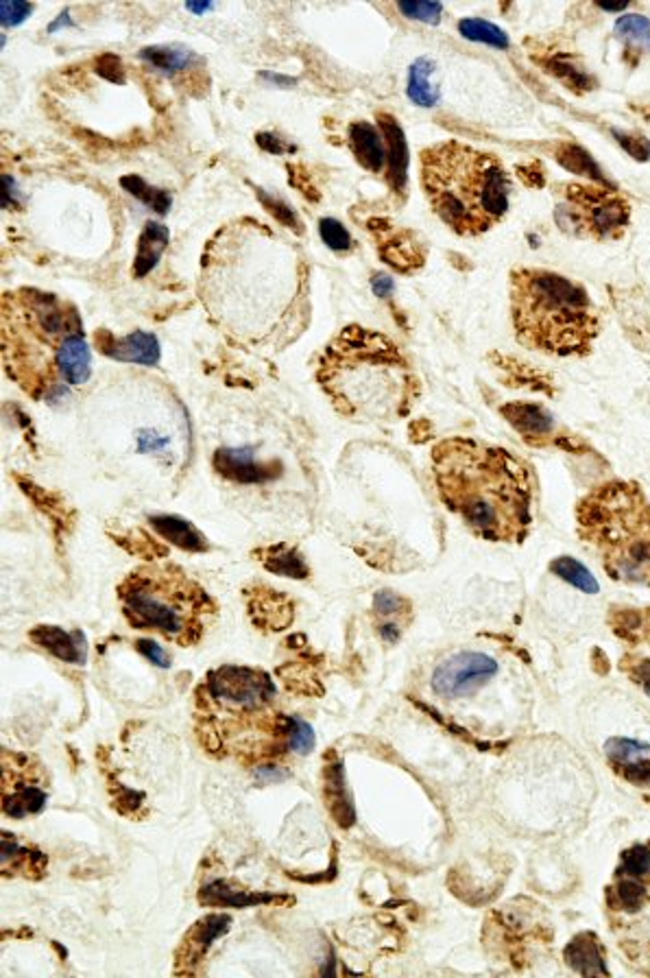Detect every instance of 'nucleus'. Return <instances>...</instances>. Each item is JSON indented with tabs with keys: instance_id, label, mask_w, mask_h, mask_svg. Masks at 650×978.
Masks as SVG:
<instances>
[{
	"instance_id": "1",
	"label": "nucleus",
	"mask_w": 650,
	"mask_h": 978,
	"mask_svg": "<svg viewBox=\"0 0 650 978\" xmlns=\"http://www.w3.org/2000/svg\"><path fill=\"white\" fill-rule=\"evenodd\" d=\"M199 293L230 339L251 347L286 345L304 313L306 264L269 226L239 219L206 247Z\"/></svg>"
},
{
	"instance_id": "2",
	"label": "nucleus",
	"mask_w": 650,
	"mask_h": 978,
	"mask_svg": "<svg viewBox=\"0 0 650 978\" xmlns=\"http://www.w3.org/2000/svg\"><path fill=\"white\" fill-rule=\"evenodd\" d=\"M441 502L479 538L522 544L533 529L537 481L513 452L474 437H445L430 452Z\"/></svg>"
},
{
	"instance_id": "3",
	"label": "nucleus",
	"mask_w": 650,
	"mask_h": 978,
	"mask_svg": "<svg viewBox=\"0 0 650 978\" xmlns=\"http://www.w3.org/2000/svg\"><path fill=\"white\" fill-rule=\"evenodd\" d=\"M0 313L2 367L29 398L55 400L90 378V345L73 302L24 287L2 293Z\"/></svg>"
},
{
	"instance_id": "4",
	"label": "nucleus",
	"mask_w": 650,
	"mask_h": 978,
	"mask_svg": "<svg viewBox=\"0 0 650 978\" xmlns=\"http://www.w3.org/2000/svg\"><path fill=\"white\" fill-rule=\"evenodd\" d=\"M195 721L210 751L249 762L291 749L297 724L280 712L271 677L247 666H221L201 682L195 693Z\"/></svg>"
},
{
	"instance_id": "5",
	"label": "nucleus",
	"mask_w": 650,
	"mask_h": 978,
	"mask_svg": "<svg viewBox=\"0 0 650 978\" xmlns=\"http://www.w3.org/2000/svg\"><path fill=\"white\" fill-rule=\"evenodd\" d=\"M317 383L332 407L356 422L400 419L417 400V381L398 345L367 327H345L332 339Z\"/></svg>"
},
{
	"instance_id": "6",
	"label": "nucleus",
	"mask_w": 650,
	"mask_h": 978,
	"mask_svg": "<svg viewBox=\"0 0 650 978\" xmlns=\"http://www.w3.org/2000/svg\"><path fill=\"white\" fill-rule=\"evenodd\" d=\"M421 188L432 212L459 237H481L511 208L513 181L495 154L441 141L419 154Z\"/></svg>"
},
{
	"instance_id": "7",
	"label": "nucleus",
	"mask_w": 650,
	"mask_h": 978,
	"mask_svg": "<svg viewBox=\"0 0 650 978\" xmlns=\"http://www.w3.org/2000/svg\"><path fill=\"white\" fill-rule=\"evenodd\" d=\"M509 306L515 341L546 356H587L602 318L583 284L542 267H517L509 275Z\"/></svg>"
},
{
	"instance_id": "8",
	"label": "nucleus",
	"mask_w": 650,
	"mask_h": 978,
	"mask_svg": "<svg viewBox=\"0 0 650 978\" xmlns=\"http://www.w3.org/2000/svg\"><path fill=\"white\" fill-rule=\"evenodd\" d=\"M578 540L609 579L650 587V500L636 481H609L576 502Z\"/></svg>"
},
{
	"instance_id": "9",
	"label": "nucleus",
	"mask_w": 650,
	"mask_h": 978,
	"mask_svg": "<svg viewBox=\"0 0 650 978\" xmlns=\"http://www.w3.org/2000/svg\"><path fill=\"white\" fill-rule=\"evenodd\" d=\"M123 614L134 630L158 634L177 647L201 643L217 621L214 599L184 569L143 564L118 585Z\"/></svg>"
},
{
	"instance_id": "10",
	"label": "nucleus",
	"mask_w": 650,
	"mask_h": 978,
	"mask_svg": "<svg viewBox=\"0 0 650 978\" xmlns=\"http://www.w3.org/2000/svg\"><path fill=\"white\" fill-rule=\"evenodd\" d=\"M555 219L569 237L609 243L620 241L631 226L629 201L611 188L585 181H568L559 188Z\"/></svg>"
},
{
	"instance_id": "11",
	"label": "nucleus",
	"mask_w": 650,
	"mask_h": 978,
	"mask_svg": "<svg viewBox=\"0 0 650 978\" xmlns=\"http://www.w3.org/2000/svg\"><path fill=\"white\" fill-rule=\"evenodd\" d=\"M49 798V773L27 753L2 751V813L13 819L38 815Z\"/></svg>"
},
{
	"instance_id": "12",
	"label": "nucleus",
	"mask_w": 650,
	"mask_h": 978,
	"mask_svg": "<svg viewBox=\"0 0 650 978\" xmlns=\"http://www.w3.org/2000/svg\"><path fill=\"white\" fill-rule=\"evenodd\" d=\"M497 662L483 652H459L445 657L430 677V688L439 699L457 701L481 693L497 675Z\"/></svg>"
},
{
	"instance_id": "13",
	"label": "nucleus",
	"mask_w": 650,
	"mask_h": 978,
	"mask_svg": "<svg viewBox=\"0 0 650 978\" xmlns=\"http://www.w3.org/2000/svg\"><path fill=\"white\" fill-rule=\"evenodd\" d=\"M614 634L627 643V655L620 659V668L650 695V607L625 610L616 614Z\"/></svg>"
},
{
	"instance_id": "14",
	"label": "nucleus",
	"mask_w": 650,
	"mask_h": 978,
	"mask_svg": "<svg viewBox=\"0 0 650 978\" xmlns=\"http://www.w3.org/2000/svg\"><path fill=\"white\" fill-rule=\"evenodd\" d=\"M502 415L506 417V422L531 444H539V446H551V444H559L564 446V437L557 428V422L548 415L546 408L539 405H528V403H513L502 407Z\"/></svg>"
},
{
	"instance_id": "15",
	"label": "nucleus",
	"mask_w": 650,
	"mask_h": 978,
	"mask_svg": "<svg viewBox=\"0 0 650 978\" xmlns=\"http://www.w3.org/2000/svg\"><path fill=\"white\" fill-rule=\"evenodd\" d=\"M232 926L228 915H208L192 926V930L184 937L181 948L177 953V972H186V966L199 964L217 937H221Z\"/></svg>"
},
{
	"instance_id": "16",
	"label": "nucleus",
	"mask_w": 650,
	"mask_h": 978,
	"mask_svg": "<svg viewBox=\"0 0 650 978\" xmlns=\"http://www.w3.org/2000/svg\"><path fill=\"white\" fill-rule=\"evenodd\" d=\"M382 136L371 123L358 121L349 125L352 154L360 166L371 173H380L387 166V141Z\"/></svg>"
},
{
	"instance_id": "17",
	"label": "nucleus",
	"mask_w": 650,
	"mask_h": 978,
	"mask_svg": "<svg viewBox=\"0 0 650 978\" xmlns=\"http://www.w3.org/2000/svg\"><path fill=\"white\" fill-rule=\"evenodd\" d=\"M46 867V856L33 847L20 845L11 834L2 832V876L40 878Z\"/></svg>"
},
{
	"instance_id": "18",
	"label": "nucleus",
	"mask_w": 650,
	"mask_h": 978,
	"mask_svg": "<svg viewBox=\"0 0 650 978\" xmlns=\"http://www.w3.org/2000/svg\"><path fill=\"white\" fill-rule=\"evenodd\" d=\"M380 121V129L385 134L387 141V166H389V181L396 188L398 195H402L405 190V181H407V145H405V134L400 129V125L396 123L394 116L389 114H378Z\"/></svg>"
},
{
	"instance_id": "19",
	"label": "nucleus",
	"mask_w": 650,
	"mask_h": 978,
	"mask_svg": "<svg viewBox=\"0 0 650 978\" xmlns=\"http://www.w3.org/2000/svg\"><path fill=\"white\" fill-rule=\"evenodd\" d=\"M103 352L123 361H138V363H156L160 356L158 341L151 334L143 332L132 334L127 339H109Z\"/></svg>"
},
{
	"instance_id": "20",
	"label": "nucleus",
	"mask_w": 650,
	"mask_h": 978,
	"mask_svg": "<svg viewBox=\"0 0 650 978\" xmlns=\"http://www.w3.org/2000/svg\"><path fill=\"white\" fill-rule=\"evenodd\" d=\"M616 33L625 42L627 55L650 53V22L644 15L627 13L616 22Z\"/></svg>"
},
{
	"instance_id": "21",
	"label": "nucleus",
	"mask_w": 650,
	"mask_h": 978,
	"mask_svg": "<svg viewBox=\"0 0 650 978\" xmlns=\"http://www.w3.org/2000/svg\"><path fill=\"white\" fill-rule=\"evenodd\" d=\"M166 237H168L166 230H164L162 226H158V223H149L145 228L143 239H140V247H138V258H136V273L138 275H145V273H149L156 267V262L162 256Z\"/></svg>"
},
{
	"instance_id": "22",
	"label": "nucleus",
	"mask_w": 650,
	"mask_h": 978,
	"mask_svg": "<svg viewBox=\"0 0 650 978\" xmlns=\"http://www.w3.org/2000/svg\"><path fill=\"white\" fill-rule=\"evenodd\" d=\"M151 522H154V527L162 533L166 540H170V542H175V544H179L184 549H190V551L206 549V540L188 522H184L179 518L164 516V518H154Z\"/></svg>"
},
{
	"instance_id": "23",
	"label": "nucleus",
	"mask_w": 650,
	"mask_h": 978,
	"mask_svg": "<svg viewBox=\"0 0 650 978\" xmlns=\"http://www.w3.org/2000/svg\"><path fill=\"white\" fill-rule=\"evenodd\" d=\"M31 638L38 645H42L44 649H49V652L55 653L57 657H62V659H69V662L82 659V655L77 653V649L83 652V647H75V636L73 634H64L62 630H55V627H35L31 632Z\"/></svg>"
},
{
	"instance_id": "24",
	"label": "nucleus",
	"mask_w": 650,
	"mask_h": 978,
	"mask_svg": "<svg viewBox=\"0 0 650 978\" xmlns=\"http://www.w3.org/2000/svg\"><path fill=\"white\" fill-rule=\"evenodd\" d=\"M430 75H432V64L430 60H419L412 69H410V82H408V94L412 101H417L419 105H434L439 98L437 87L430 85Z\"/></svg>"
},
{
	"instance_id": "25",
	"label": "nucleus",
	"mask_w": 650,
	"mask_h": 978,
	"mask_svg": "<svg viewBox=\"0 0 650 978\" xmlns=\"http://www.w3.org/2000/svg\"><path fill=\"white\" fill-rule=\"evenodd\" d=\"M459 29H461V33H463L468 40L485 42V44H493V46H500V49L509 46V38L504 35V31H500L497 27H493L488 20H474V18H468V20H461V22H459Z\"/></svg>"
},
{
	"instance_id": "26",
	"label": "nucleus",
	"mask_w": 650,
	"mask_h": 978,
	"mask_svg": "<svg viewBox=\"0 0 650 978\" xmlns=\"http://www.w3.org/2000/svg\"><path fill=\"white\" fill-rule=\"evenodd\" d=\"M553 571L562 574L566 581L574 583L576 587H580L587 594H596L598 592L596 579L585 571L576 560H572V558H559L557 562H553Z\"/></svg>"
},
{
	"instance_id": "27",
	"label": "nucleus",
	"mask_w": 650,
	"mask_h": 978,
	"mask_svg": "<svg viewBox=\"0 0 650 978\" xmlns=\"http://www.w3.org/2000/svg\"><path fill=\"white\" fill-rule=\"evenodd\" d=\"M123 186L127 188V190H132L136 197H140L143 201H147L151 208H156L158 212H164L166 208H168V204H170V199H168V195H162L160 190H154L151 193V188L140 179V177H125L123 179Z\"/></svg>"
},
{
	"instance_id": "28",
	"label": "nucleus",
	"mask_w": 650,
	"mask_h": 978,
	"mask_svg": "<svg viewBox=\"0 0 650 978\" xmlns=\"http://www.w3.org/2000/svg\"><path fill=\"white\" fill-rule=\"evenodd\" d=\"M319 232H322V239H324V243L329 247V249H334V251H347V249H352V237H349V232L338 223V221H334V219H322V223H319Z\"/></svg>"
},
{
	"instance_id": "29",
	"label": "nucleus",
	"mask_w": 650,
	"mask_h": 978,
	"mask_svg": "<svg viewBox=\"0 0 650 978\" xmlns=\"http://www.w3.org/2000/svg\"><path fill=\"white\" fill-rule=\"evenodd\" d=\"M149 62H154L156 66H160L162 71H179L188 64V53L181 51H170V49H149L143 53Z\"/></svg>"
},
{
	"instance_id": "30",
	"label": "nucleus",
	"mask_w": 650,
	"mask_h": 978,
	"mask_svg": "<svg viewBox=\"0 0 650 978\" xmlns=\"http://www.w3.org/2000/svg\"><path fill=\"white\" fill-rule=\"evenodd\" d=\"M398 7L408 18L423 22H437L443 13V7L439 2H400Z\"/></svg>"
},
{
	"instance_id": "31",
	"label": "nucleus",
	"mask_w": 650,
	"mask_h": 978,
	"mask_svg": "<svg viewBox=\"0 0 650 978\" xmlns=\"http://www.w3.org/2000/svg\"><path fill=\"white\" fill-rule=\"evenodd\" d=\"M313 745H315V734L308 728V724H304V721L297 719V724H295V732H293V740H291V749H295V751H300V753H308V751L313 749Z\"/></svg>"
},
{
	"instance_id": "32",
	"label": "nucleus",
	"mask_w": 650,
	"mask_h": 978,
	"mask_svg": "<svg viewBox=\"0 0 650 978\" xmlns=\"http://www.w3.org/2000/svg\"><path fill=\"white\" fill-rule=\"evenodd\" d=\"M31 9H33V7L27 4V2H11V0H7V2L0 4V15H2V22H4V24H18L20 20L27 18V13H29Z\"/></svg>"
},
{
	"instance_id": "33",
	"label": "nucleus",
	"mask_w": 650,
	"mask_h": 978,
	"mask_svg": "<svg viewBox=\"0 0 650 978\" xmlns=\"http://www.w3.org/2000/svg\"><path fill=\"white\" fill-rule=\"evenodd\" d=\"M402 599H398L396 594H391V592H380L378 596H376V610L380 612V614H396L400 607H402Z\"/></svg>"
},
{
	"instance_id": "34",
	"label": "nucleus",
	"mask_w": 650,
	"mask_h": 978,
	"mask_svg": "<svg viewBox=\"0 0 650 978\" xmlns=\"http://www.w3.org/2000/svg\"><path fill=\"white\" fill-rule=\"evenodd\" d=\"M140 649H143V653H147L158 666H168V664H170L168 657H166V653L162 652V647H158V645H154V643H140Z\"/></svg>"
}]
</instances>
